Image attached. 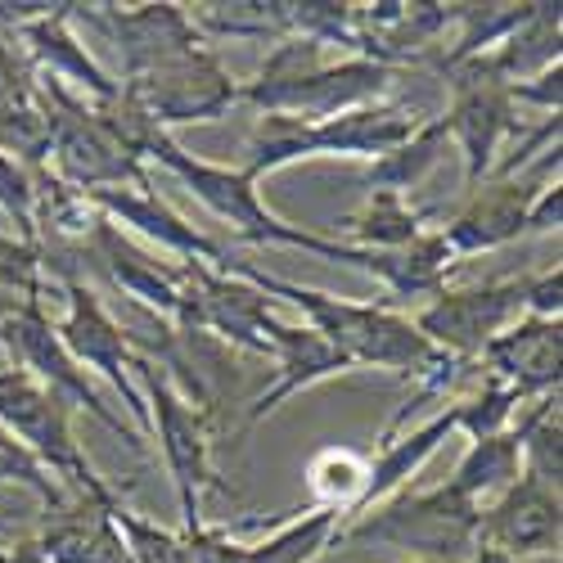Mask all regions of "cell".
<instances>
[{"mask_svg":"<svg viewBox=\"0 0 563 563\" xmlns=\"http://www.w3.org/2000/svg\"><path fill=\"white\" fill-rule=\"evenodd\" d=\"M230 275L249 279L257 294H266L271 302H289L307 316L311 330L330 343L334 352H343L352 361V369H388L401 374V379H429L433 369H442L451 356H442L424 334L415 330V320L384 307V302H356V298H334L307 285H294V279L266 275L257 266H240L230 262Z\"/></svg>","mask_w":563,"mask_h":563,"instance_id":"obj_1","label":"cell"},{"mask_svg":"<svg viewBox=\"0 0 563 563\" xmlns=\"http://www.w3.org/2000/svg\"><path fill=\"white\" fill-rule=\"evenodd\" d=\"M145 163H158L163 172H172L185 190L195 195V203H203L234 240L240 244H253V249H294V253H311L320 262H334V266H352L365 275L369 266V253L361 249H347L330 234H316V230H302V225H289L285 217H275L262 199L257 185L240 172V167H225V163H212V158H199L190 150L176 145V135L167 131H154L150 145H145Z\"/></svg>","mask_w":563,"mask_h":563,"instance_id":"obj_2","label":"cell"},{"mask_svg":"<svg viewBox=\"0 0 563 563\" xmlns=\"http://www.w3.org/2000/svg\"><path fill=\"white\" fill-rule=\"evenodd\" d=\"M343 545H384L410 554V563H468L478 550V505H468L446 483L424 492L406 487L347 519L330 550Z\"/></svg>","mask_w":563,"mask_h":563,"instance_id":"obj_3","label":"cell"},{"mask_svg":"<svg viewBox=\"0 0 563 563\" xmlns=\"http://www.w3.org/2000/svg\"><path fill=\"white\" fill-rule=\"evenodd\" d=\"M0 429L14 433L51 474L73 492V500H86L96 509H118L122 496L113 483L100 478V468L86 460L77 433H73V406L55 397L45 384H36L27 369L0 361Z\"/></svg>","mask_w":563,"mask_h":563,"instance_id":"obj_4","label":"cell"},{"mask_svg":"<svg viewBox=\"0 0 563 563\" xmlns=\"http://www.w3.org/2000/svg\"><path fill=\"white\" fill-rule=\"evenodd\" d=\"M135 384L145 393L150 406V438L158 442L163 468L176 492V514H180V532H190L203 523V496L225 492L212 464V442H217V419L203 415L195 401H185L180 388L150 361L135 365Z\"/></svg>","mask_w":563,"mask_h":563,"instance_id":"obj_5","label":"cell"},{"mask_svg":"<svg viewBox=\"0 0 563 563\" xmlns=\"http://www.w3.org/2000/svg\"><path fill=\"white\" fill-rule=\"evenodd\" d=\"M0 361L27 369L36 384H45L55 397H64L73 410H86L96 424H104L113 438H122V446L145 451V433H135L131 419L104 401L96 379L73 361V352L55 334V320L45 316L41 302H14V307L0 311Z\"/></svg>","mask_w":563,"mask_h":563,"instance_id":"obj_6","label":"cell"},{"mask_svg":"<svg viewBox=\"0 0 563 563\" xmlns=\"http://www.w3.org/2000/svg\"><path fill=\"white\" fill-rule=\"evenodd\" d=\"M55 289L64 298V316H51L55 320V334L64 339V347L73 352V361L86 374L96 369L100 379L113 384V393L122 397L126 419L135 424V433L150 438V406H145V393H140V384H135L140 356L126 343V334H122V324H118L109 298L100 289H90L86 279H77V275H59Z\"/></svg>","mask_w":563,"mask_h":563,"instance_id":"obj_7","label":"cell"},{"mask_svg":"<svg viewBox=\"0 0 563 563\" xmlns=\"http://www.w3.org/2000/svg\"><path fill=\"white\" fill-rule=\"evenodd\" d=\"M118 86H122V96L145 113V122L167 135H172V126L221 122L240 104V77H230L217 45H199V51L180 55L172 64H158L140 77H126Z\"/></svg>","mask_w":563,"mask_h":563,"instance_id":"obj_8","label":"cell"},{"mask_svg":"<svg viewBox=\"0 0 563 563\" xmlns=\"http://www.w3.org/2000/svg\"><path fill=\"white\" fill-rule=\"evenodd\" d=\"M559 163H563V150L550 145L537 163L519 167L514 176H487L478 190H468L464 203L455 208V217L442 225V240L455 253V262H468L478 253H496L514 240H523L528 208L545 185L559 180Z\"/></svg>","mask_w":563,"mask_h":563,"instance_id":"obj_9","label":"cell"},{"mask_svg":"<svg viewBox=\"0 0 563 563\" xmlns=\"http://www.w3.org/2000/svg\"><path fill=\"white\" fill-rule=\"evenodd\" d=\"M397 77H401V68H388L379 59H365V55L339 59L334 55L330 64H320L316 73L285 81V86L240 81V104H253L257 113H285L298 122H324V118H339L347 109L384 100Z\"/></svg>","mask_w":563,"mask_h":563,"instance_id":"obj_10","label":"cell"},{"mask_svg":"<svg viewBox=\"0 0 563 563\" xmlns=\"http://www.w3.org/2000/svg\"><path fill=\"white\" fill-rule=\"evenodd\" d=\"M451 81V104H446V135L464 158V195L478 190L500 163L509 135L519 131V109L509 100V86L478 64H460L442 73Z\"/></svg>","mask_w":563,"mask_h":563,"instance_id":"obj_11","label":"cell"},{"mask_svg":"<svg viewBox=\"0 0 563 563\" xmlns=\"http://www.w3.org/2000/svg\"><path fill=\"white\" fill-rule=\"evenodd\" d=\"M523 289H528V271L509 279H487V285L474 289H442L410 320L442 356L478 365L483 347L523 316Z\"/></svg>","mask_w":563,"mask_h":563,"instance_id":"obj_12","label":"cell"},{"mask_svg":"<svg viewBox=\"0 0 563 563\" xmlns=\"http://www.w3.org/2000/svg\"><path fill=\"white\" fill-rule=\"evenodd\" d=\"M68 14H73V23L81 19L118 45L122 81L208 45L195 14L185 5H172V0H163V5H131V10H122V5H68Z\"/></svg>","mask_w":563,"mask_h":563,"instance_id":"obj_13","label":"cell"},{"mask_svg":"<svg viewBox=\"0 0 563 563\" xmlns=\"http://www.w3.org/2000/svg\"><path fill=\"white\" fill-rule=\"evenodd\" d=\"M563 545V500L532 474H519L492 505L478 509V550H492L509 563L559 554Z\"/></svg>","mask_w":563,"mask_h":563,"instance_id":"obj_14","label":"cell"},{"mask_svg":"<svg viewBox=\"0 0 563 563\" xmlns=\"http://www.w3.org/2000/svg\"><path fill=\"white\" fill-rule=\"evenodd\" d=\"M86 199H90V208H96L109 225H118L122 234L126 230L140 234L145 244H158L176 262H203V266H217V271L230 266V249L221 240H212V234L195 230L163 195H154L150 180H140V185H109V190H90Z\"/></svg>","mask_w":563,"mask_h":563,"instance_id":"obj_15","label":"cell"},{"mask_svg":"<svg viewBox=\"0 0 563 563\" xmlns=\"http://www.w3.org/2000/svg\"><path fill=\"white\" fill-rule=\"evenodd\" d=\"M19 51L27 55L32 73L41 81H51L59 90H68V96L86 100V104H109L118 100V81L100 68V59L86 51L81 36L73 32V14L68 5H51L45 14L10 27Z\"/></svg>","mask_w":563,"mask_h":563,"instance_id":"obj_16","label":"cell"},{"mask_svg":"<svg viewBox=\"0 0 563 563\" xmlns=\"http://www.w3.org/2000/svg\"><path fill=\"white\" fill-rule=\"evenodd\" d=\"M424 122H429L424 109L397 96H384V100L347 109L324 122H302V163L307 158H356L369 167L374 158L393 154L401 140H410Z\"/></svg>","mask_w":563,"mask_h":563,"instance_id":"obj_17","label":"cell"},{"mask_svg":"<svg viewBox=\"0 0 563 563\" xmlns=\"http://www.w3.org/2000/svg\"><path fill=\"white\" fill-rule=\"evenodd\" d=\"M478 369L519 393L523 406L559 393V379H563V320L519 316L509 330H500L483 347Z\"/></svg>","mask_w":563,"mask_h":563,"instance_id":"obj_18","label":"cell"},{"mask_svg":"<svg viewBox=\"0 0 563 563\" xmlns=\"http://www.w3.org/2000/svg\"><path fill=\"white\" fill-rule=\"evenodd\" d=\"M271 347H275V356H271V361H275V379H271V388H262V393L249 401V410H244V433L257 429L262 419H271L289 397H298V393H307V388H316V384H330V379H339V374H356L352 361L324 343V339L311 330V324H289V320L275 316V324H271Z\"/></svg>","mask_w":563,"mask_h":563,"instance_id":"obj_19","label":"cell"},{"mask_svg":"<svg viewBox=\"0 0 563 563\" xmlns=\"http://www.w3.org/2000/svg\"><path fill=\"white\" fill-rule=\"evenodd\" d=\"M446 438H455V406L438 410L433 419H424V424H415V429H401V433H393V438H379V451L369 455L365 487H361V496H356V505H352L347 519H356V514H365V509H374V505H384L388 496L406 492L419 468H424V464L446 446ZM347 519H343V523H347Z\"/></svg>","mask_w":563,"mask_h":563,"instance_id":"obj_20","label":"cell"},{"mask_svg":"<svg viewBox=\"0 0 563 563\" xmlns=\"http://www.w3.org/2000/svg\"><path fill=\"white\" fill-rule=\"evenodd\" d=\"M455 266H460V262H455V253L446 249L442 230H424L419 240H410V244H401V249L369 253L365 275L384 289V298H374V302L401 311L406 302H424V307H429V302L446 289V279H451Z\"/></svg>","mask_w":563,"mask_h":563,"instance_id":"obj_21","label":"cell"},{"mask_svg":"<svg viewBox=\"0 0 563 563\" xmlns=\"http://www.w3.org/2000/svg\"><path fill=\"white\" fill-rule=\"evenodd\" d=\"M429 221H433V208H415L406 195H393V190H365L361 208L343 217V225L330 240L361 249V253H388V249L419 240L429 230Z\"/></svg>","mask_w":563,"mask_h":563,"instance_id":"obj_22","label":"cell"},{"mask_svg":"<svg viewBox=\"0 0 563 563\" xmlns=\"http://www.w3.org/2000/svg\"><path fill=\"white\" fill-rule=\"evenodd\" d=\"M523 474V442H519V429L509 433H496V438H483V442H468L460 464L451 468L446 487L460 492L468 505H492L505 487H514V478Z\"/></svg>","mask_w":563,"mask_h":563,"instance_id":"obj_23","label":"cell"},{"mask_svg":"<svg viewBox=\"0 0 563 563\" xmlns=\"http://www.w3.org/2000/svg\"><path fill=\"white\" fill-rule=\"evenodd\" d=\"M446 145H451V135H446V118H429L424 126H419L410 140H401V145L384 158H374L365 172H361V190H393V195H406L415 185H424L438 163L446 158Z\"/></svg>","mask_w":563,"mask_h":563,"instance_id":"obj_24","label":"cell"},{"mask_svg":"<svg viewBox=\"0 0 563 563\" xmlns=\"http://www.w3.org/2000/svg\"><path fill=\"white\" fill-rule=\"evenodd\" d=\"M343 528V514L339 509H307L298 519L279 523L266 541L249 545V563H316L324 550L334 545Z\"/></svg>","mask_w":563,"mask_h":563,"instance_id":"obj_25","label":"cell"},{"mask_svg":"<svg viewBox=\"0 0 563 563\" xmlns=\"http://www.w3.org/2000/svg\"><path fill=\"white\" fill-rule=\"evenodd\" d=\"M365 468H369V455H361L352 446H320L302 468L311 505L316 509H339L347 519L361 487H365Z\"/></svg>","mask_w":563,"mask_h":563,"instance_id":"obj_26","label":"cell"},{"mask_svg":"<svg viewBox=\"0 0 563 563\" xmlns=\"http://www.w3.org/2000/svg\"><path fill=\"white\" fill-rule=\"evenodd\" d=\"M455 406V433H464L468 442H483V438H496V433H509L514 419H519L523 401L514 388H505L500 379H492V374H483L478 388L451 401Z\"/></svg>","mask_w":563,"mask_h":563,"instance_id":"obj_27","label":"cell"},{"mask_svg":"<svg viewBox=\"0 0 563 563\" xmlns=\"http://www.w3.org/2000/svg\"><path fill=\"white\" fill-rule=\"evenodd\" d=\"M0 483L32 492V496L45 505V514H64V509L73 505L68 492H64V483H59L51 468H45L14 433H5V429H0Z\"/></svg>","mask_w":563,"mask_h":563,"instance_id":"obj_28","label":"cell"},{"mask_svg":"<svg viewBox=\"0 0 563 563\" xmlns=\"http://www.w3.org/2000/svg\"><path fill=\"white\" fill-rule=\"evenodd\" d=\"M109 519H113L131 563H190L185 559V537L176 528H163V523L145 519V514H135L126 505H118Z\"/></svg>","mask_w":563,"mask_h":563,"instance_id":"obj_29","label":"cell"},{"mask_svg":"<svg viewBox=\"0 0 563 563\" xmlns=\"http://www.w3.org/2000/svg\"><path fill=\"white\" fill-rule=\"evenodd\" d=\"M0 212H5L19 230V240L36 244L32 230V185H27V163H19L14 154L0 150Z\"/></svg>","mask_w":563,"mask_h":563,"instance_id":"obj_30","label":"cell"},{"mask_svg":"<svg viewBox=\"0 0 563 563\" xmlns=\"http://www.w3.org/2000/svg\"><path fill=\"white\" fill-rule=\"evenodd\" d=\"M180 537H185V559L190 563H249V545L234 541L230 528L221 523H199Z\"/></svg>","mask_w":563,"mask_h":563,"instance_id":"obj_31","label":"cell"},{"mask_svg":"<svg viewBox=\"0 0 563 563\" xmlns=\"http://www.w3.org/2000/svg\"><path fill=\"white\" fill-rule=\"evenodd\" d=\"M509 100H514V109H537L541 118H559L563 113V64H554L528 81H514Z\"/></svg>","mask_w":563,"mask_h":563,"instance_id":"obj_32","label":"cell"},{"mask_svg":"<svg viewBox=\"0 0 563 563\" xmlns=\"http://www.w3.org/2000/svg\"><path fill=\"white\" fill-rule=\"evenodd\" d=\"M563 311V271L559 262L545 271H528V289H523V316L537 320H559Z\"/></svg>","mask_w":563,"mask_h":563,"instance_id":"obj_33","label":"cell"},{"mask_svg":"<svg viewBox=\"0 0 563 563\" xmlns=\"http://www.w3.org/2000/svg\"><path fill=\"white\" fill-rule=\"evenodd\" d=\"M559 225H563V185L554 180V185H545V190L532 199L523 234H559Z\"/></svg>","mask_w":563,"mask_h":563,"instance_id":"obj_34","label":"cell"},{"mask_svg":"<svg viewBox=\"0 0 563 563\" xmlns=\"http://www.w3.org/2000/svg\"><path fill=\"white\" fill-rule=\"evenodd\" d=\"M0 563H41V559H36L32 541H14V545L0 550Z\"/></svg>","mask_w":563,"mask_h":563,"instance_id":"obj_35","label":"cell"},{"mask_svg":"<svg viewBox=\"0 0 563 563\" xmlns=\"http://www.w3.org/2000/svg\"><path fill=\"white\" fill-rule=\"evenodd\" d=\"M468 563H509V559H500V554H492V550H474V559Z\"/></svg>","mask_w":563,"mask_h":563,"instance_id":"obj_36","label":"cell"},{"mask_svg":"<svg viewBox=\"0 0 563 563\" xmlns=\"http://www.w3.org/2000/svg\"><path fill=\"white\" fill-rule=\"evenodd\" d=\"M0 528H10V514H0Z\"/></svg>","mask_w":563,"mask_h":563,"instance_id":"obj_37","label":"cell"},{"mask_svg":"<svg viewBox=\"0 0 563 563\" xmlns=\"http://www.w3.org/2000/svg\"><path fill=\"white\" fill-rule=\"evenodd\" d=\"M401 563H410V559H401Z\"/></svg>","mask_w":563,"mask_h":563,"instance_id":"obj_38","label":"cell"}]
</instances>
